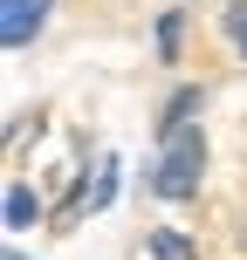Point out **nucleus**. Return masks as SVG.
Listing matches in <instances>:
<instances>
[{
    "label": "nucleus",
    "mask_w": 247,
    "mask_h": 260,
    "mask_svg": "<svg viewBox=\"0 0 247 260\" xmlns=\"http://www.w3.org/2000/svg\"><path fill=\"white\" fill-rule=\"evenodd\" d=\"M199 171H206V137H199L193 123L165 130L158 165H151V192H158V199H193V192H199Z\"/></svg>",
    "instance_id": "obj_1"
},
{
    "label": "nucleus",
    "mask_w": 247,
    "mask_h": 260,
    "mask_svg": "<svg viewBox=\"0 0 247 260\" xmlns=\"http://www.w3.org/2000/svg\"><path fill=\"white\" fill-rule=\"evenodd\" d=\"M35 212H41V199L28 185H7V226H35Z\"/></svg>",
    "instance_id": "obj_3"
},
{
    "label": "nucleus",
    "mask_w": 247,
    "mask_h": 260,
    "mask_svg": "<svg viewBox=\"0 0 247 260\" xmlns=\"http://www.w3.org/2000/svg\"><path fill=\"white\" fill-rule=\"evenodd\" d=\"M227 35H234V48L247 55V0H234V7H227Z\"/></svg>",
    "instance_id": "obj_6"
},
{
    "label": "nucleus",
    "mask_w": 247,
    "mask_h": 260,
    "mask_svg": "<svg viewBox=\"0 0 247 260\" xmlns=\"http://www.w3.org/2000/svg\"><path fill=\"white\" fill-rule=\"evenodd\" d=\"M193 110H199V89H179V96H172V110H165V130H179Z\"/></svg>",
    "instance_id": "obj_4"
},
{
    "label": "nucleus",
    "mask_w": 247,
    "mask_h": 260,
    "mask_svg": "<svg viewBox=\"0 0 247 260\" xmlns=\"http://www.w3.org/2000/svg\"><path fill=\"white\" fill-rule=\"evenodd\" d=\"M55 0H7V14H0V41L7 48H28V41L41 35V21H48Z\"/></svg>",
    "instance_id": "obj_2"
},
{
    "label": "nucleus",
    "mask_w": 247,
    "mask_h": 260,
    "mask_svg": "<svg viewBox=\"0 0 247 260\" xmlns=\"http://www.w3.org/2000/svg\"><path fill=\"white\" fill-rule=\"evenodd\" d=\"M151 253L158 260H193V247H185L179 233H151Z\"/></svg>",
    "instance_id": "obj_5"
},
{
    "label": "nucleus",
    "mask_w": 247,
    "mask_h": 260,
    "mask_svg": "<svg viewBox=\"0 0 247 260\" xmlns=\"http://www.w3.org/2000/svg\"><path fill=\"white\" fill-rule=\"evenodd\" d=\"M110 192H117V165H103V178H96V192H90V206H110Z\"/></svg>",
    "instance_id": "obj_7"
}]
</instances>
